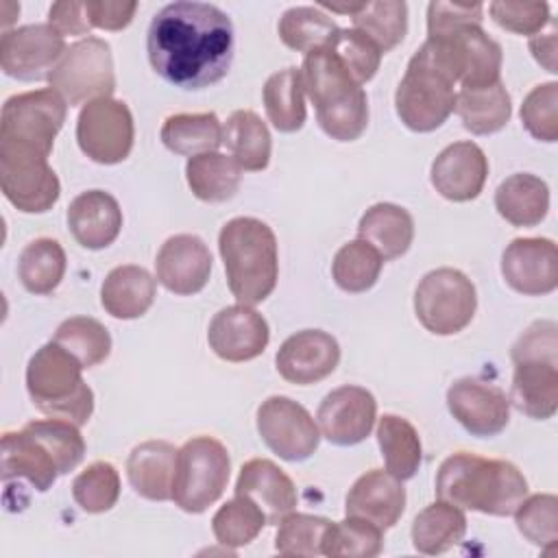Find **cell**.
Masks as SVG:
<instances>
[{"mask_svg": "<svg viewBox=\"0 0 558 558\" xmlns=\"http://www.w3.org/2000/svg\"><path fill=\"white\" fill-rule=\"evenodd\" d=\"M146 52L166 83L181 89L209 87L227 76L233 61L231 17L209 2H170L150 20Z\"/></svg>", "mask_w": 558, "mask_h": 558, "instance_id": "cell-1", "label": "cell"}, {"mask_svg": "<svg viewBox=\"0 0 558 558\" xmlns=\"http://www.w3.org/2000/svg\"><path fill=\"white\" fill-rule=\"evenodd\" d=\"M458 48L447 37H427L412 54L395 92L399 120L416 133H429L447 122L456 109L453 85L460 83Z\"/></svg>", "mask_w": 558, "mask_h": 558, "instance_id": "cell-2", "label": "cell"}, {"mask_svg": "<svg viewBox=\"0 0 558 558\" xmlns=\"http://www.w3.org/2000/svg\"><path fill=\"white\" fill-rule=\"evenodd\" d=\"M436 497L458 508L508 517L527 497V482L508 460L458 451L438 466Z\"/></svg>", "mask_w": 558, "mask_h": 558, "instance_id": "cell-3", "label": "cell"}, {"mask_svg": "<svg viewBox=\"0 0 558 558\" xmlns=\"http://www.w3.org/2000/svg\"><path fill=\"white\" fill-rule=\"evenodd\" d=\"M301 78L316 107V120L331 140L353 142L366 131V92L327 46L305 54Z\"/></svg>", "mask_w": 558, "mask_h": 558, "instance_id": "cell-4", "label": "cell"}, {"mask_svg": "<svg viewBox=\"0 0 558 558\" xmlns=\"http://www.w3.org/2000/svg\"><path fill=\"white\" fill-rule=\"evenodd\" d=\"M218 251L238 303L257 305L270 296L279 277V255L275 231L264 220L231 218L218 233Z\"/></svg>", "mask_w": 558, "mask_h": 558, "instance_id": "cell-5", "label": "cell"}, {"mask_svg": "<svg viewBox=\"0 0 558 558\" xmlns=\"http://www.w3.org/2000/svg\"><path fill=\"white\" fill-rule=\"evenodd\" d=\"M83 366L57 342L35 351L26 366V390L33 405L52 418L85 425L94 412V392L81 375Z\"/></svg>", "mask_w": 558, "mask_h": 558, "instance_id": "cell-6", "label": "cell"}, {"mask_svg": "<svg viewBox=\"0 0 558 558\" xmlns=\"http://www.w3.org/2000/svg\"><path fill=\"white\" fill-rule=\"evenodd\" d=\"M231 458L227 447L211 436L187 440L177 453L172 501L190 514L205 512L227 488Z\"/></svg>", "mask_w": 558, "mask_h": 558, "instance_id": "cell-7", "label": "cell"}, {"mask_svg": "<svg viewBox=\"0 0 558 558\" xmlns=\"http://www.w3.org/2000/svg\"><path fill=\"white\" fill-rule=\"evenodd\" d=\"M477 294L473 281L458 268L429 270L416 286L414 314L434 336H453L475 316Z\"/></svg>", "mask_w": 558, "mask_h": 558, "instance_id": "cell-8", "label": "cell"}, {"mask_svg": "<svg viewBox=\"0 0 558 558\" xmlns=\"http://www.w3.org/2000/svg\"><path fill=\"white\" fill-rule=\"evenodd\" d=\"M48 83L70 107L111 98L116 89L111 46L92 35L74 41L50 72Z\"/></svg>", "mask_w": 558, "mask_h": 558, "instance_id": "cell-9", "label": "cell"}, {"mask_svg": "<svg viewBox=\"0 0 558 558\" xmlns=\"http://www.w3.org/2000/svg\"><path fill=\"white\" fill-rule=\"evenodd\" d=\"M0 187L4 198L24 214L48 211L61 194L48 157L35 148L0 142Z\"/></svg>", "mask_w": 558, "mask_h": 558, "instance_id": "cell-10", "label": "cell"}, {"mask_svg": "<svg viewBox=\"0 0 558 558\" xmlns=\"http://www.w3.org/2000/svg\"><path fill=\"white\" fill-rule=\"evenodd\" d=\"M65 113L68 102L52 87L15 94L2 105L0 142L22 144L48 157Z\"/></svg>", "mask_w": 558, "mask_h": 558, "instance_id": "cell-11", "label": "cell"}, {"mask_svg": "<svg viewBox=\"0 0 558 558\" xmlns=\"http://www.w3.org/2000/svg\"><path fill=\"white\" fill-rule=\"evenodd\" d=\"M133 140V116L124 100L98 98L85 105L76 118L78 148L96 163L111 166L124 161Z\"/></svg>", "mask_w": 558, "mask_h": 558, "instance_id": "cell-12", "label": "cell"}, {"mask_svg": "<svg viewBox=\"0 0 558 558\" xmlns=\"http://www.w3.org/2000/svg\"><path fill=\"white\" fill-rule=\"evenodd\" d=\"M257 432L266 447L281 460H307L320 440L312 414L283 395H272L257 408Z\"/></svg>", "mask_w": 558, "mask_h": 558, "instance_id": "cell-13", "label": "cell"}, {"mask_svg": "<svg viewBox=\"0 0 558 558\" xmlns=\"http://www.w3.org/2000/svg\"><path fill=\"white\" fill-rule=\"evenodd\" d=\"M68 46L50 24H26L4 31L0 37V68L17 81L48 78Z\"/></svg>", "mask_w": 558, "mask_h": 558, "instance_id": "cell-14", "label": "cell"}, {"mask_svg": "<svg viewBox=\"0 0 558 558\" xmlns=\"http://www.w3.org/2000/svg\"><path fill=\"white\" fill-rule=\"evenodd\" d=\"M447 408L451 416L477 438H490L506 429L510 421L508 395L480 377H462L447 390Z\"/></svg>", "mask_w": 558, "mask_h": 558, "instance_id": "cell-15", "label": "cell"}, {"mask_svg": "<svg viewBox=\"0 0 558 558\" xmlns=\"http://www.w3.org/2000/svg\"><path fill=\"white\" fill-rule=\"evenodd\" d=\"M375 418V397L366 388L349 384L325 395L316 412L320 434L338 447H351L362 442L371 434Z\"/></svg>", "mask_w": 558, "mask_h": 558, "instance_id": "cell-16", "label": "cell"}, {"mask_svg": "<svg viewBox=\"0 0 558 558\" xmlns=\"http://www.w3.org/2000/svg\"><path fill=\"white\" fill-rule=\"evenodd\" d=\"M506 283L525 296H543L558 286V248L549 238H517L501 255Z\"/></svg>", "mask_w": 558, "mask_h": 558, "instance_id": "cell-17", "label": "cell"}, {"mask_svg": "<svg viewBox=\"0 0 558 558\" xmlns=\"http://www.w3.org/2000/svg\"><path fill=\"white\" fill-rule=\"evenodd\" d=\"M270 340L266 318L251 305L222 307L209 323L207 342L225 362H248L264 353Z\"/></svg>", "mask_w": 558, "mask_h": 558, "instance_id": "cell-18", "label": "cell"}, {"mask_svg": "<svg viewBox=\"0 0 558 558\" xmlns=\"http://www.w3.org/2000/svg\"><path fill=\"white\" fill-rule=\"evenodd\" d=\"M340 362L338 340L323 329H303L283 340L275 355L277 373L296 386L329 377Z\"/></svg>", "mask_w": 558, "mask_h": 558, "instance_id": "cell-19", "label": "cell"}, {"mask_svg": "<svg viewBox=\"0 0 558 558\" xmlns=\"http://www.w3.org/2000/svg\"><path fill=\"white\" fill-rule=\"evenodd\" d=\"M155 275L172 294H196L209 281L211 253L198 235L177 233L161 244L155 257Z\"/></svg>", "mask_w": 558, "mask_h": 558, "instance_id": "cell-20", "label": "cell"}, {"mask_svg": "<svg viewBox=\"0 0 558 558\" xmlns=\"http://www.w3.org/2000/svg\"><path fill=\"white\" fill-rule=\"evenodd\" d=\"M488 177V159L475 142H453L432 161L429 179L434 190L453 203L480 196Z\"/></svg>", "mask_w": 558, "mask_h": 558, "instance_id": "cell-21", "label": "cell"}, {"mask_svg": "<svg viewBox=\"0 0 558 558\" xmlns=\"http://www.w3.org/2000/svg\"><path fill=\"white\" fill-rule=\"evenodd\" d=\"M405 510V488L401 480L384 469H371L360 475L347 493L344 512L371 521L379 530L392 527Z\"/></svg>", "mask_w": 558, "mask_h": 558, "instance_id": "cell-22", "label": "cell"}, {"mask_svg": "<svg viewBox=\"0 0 558 558\" xmlns=\"http://www.w3.org/2000/svg\"><path fill=\"white\" fill-rule=\"evenodd\" d=\"M68 229L83 248H107L120 235L122 209L105 190L81 192L68 207Z\"/></svg>", "mask_w": 558, "mask_h": 558, "instance_id": "cell-23", "label": "cell"}, {"mask_svg": "<svg viewBox=\"0 0 558 558\" xmlns=\"http://www.w3.org/2000/svg\"><path fill=\"white\" fill-rule=\"evenodd\" d=\"M235 495L253 499L266 514L268 523H279L296 508L299 499L294 482L266 458H253L242 464L235 482Z\"/></svg>", "mask_w": 558, "mask_h": 558, "instance_id": "cell-24", "label": "cell"}, {"mask_svg": "<svg viewBox=\"0 0 558 558\" xmlns=\"http://www.w3.org/2000/svg\"><path fill=\"white\" fill-rule=\"evenodd\" d=\"M510 403L534 418H551L558 410V360H521L514 362Z\"/></svg>", "mask_w": 558, "mask_h": 558, "instance_id": "cell-25", "label": "cell"}, {"mask_svg": "<svg viewBox=\"0 0 558 558\" xmlns=\"http://www.w3.org/2000/svg\"><path fill=\"white\" fill-rule=\"evenodd\" d=\"M61 475L54 456L24 427L2 436V477L4 482L24 480L35 490L46 493Z\"/></svg>", "mask_w": 558, "mask_h": 558, "instance_id": "cell-26", "label": "cell"}, {"mask_svg": "<svg viewBox=\"0 0 558 558\" xmlns=\"http://www.w3.org/2000/svg\"><path fill=\"white\" fill-rule=\"evenodd\" d=\"M177 453L179 449L166 440H146L133 447L126 460V477L133 490L150 501L172 499Z\"/></svg>", "mask_w": 558, "mask_h": 558, "instance_id": "cell-27", "label": "cell"}, {"mask_svg": "<svg viewBox=\"0 0 558 558\" xmlns=\"http://www.w3.org/2000/svg\"><path fill=\"white\" fill-rule=\"evenodd\" d=\"M157 296L155 277L135 264L116 266L102 281L100 303L105 312L120 320L144 316Z\"/></svg>", "mask_w": 558, "mask_h": 558, "instance_id": "cell-28", "label": "cell"}, {"mask_svg": "<svg viewBox=\"0 0 558 558\" xmlns=\"http://www.w3.org/2000/svg\"><path fill=\"white\" fill-rule=\"evenodd\" d=\"M357 238L368 242L384 262H390L408 253L414 240V220L401 205L375 203L360 218Z\"/></svg>", "mask_w": 558, "mask_h": 558, "instance_id": "cell-29", "label": "cell"}, {"mask_svg": "<svg viewBox=\"0 0 558 558\" xmlns=\"http://www.w3.org/2000/svg\"><path fill=\"white\" fill-rule=\"evenodd\" d=\"M495 207L512 227H534L549 211V187L536 174H510L495 190Z\"/></svg>", "mask_w": 558, "mask_h": 558, "instance_id": "cell-30", "label": "cell"}, {"mask_svg": "<svg viewBox=\"0 0 558 558\" xmlns=\"http://www.w3.org/2000/svg\"><path fill=\"white\" fill-rule=\"evenodd\" d=\"M453 111L460 116L462 126L469 133L490 135L501 131L510 120V94L501 81L482 87H460Z\"/></svg>", "mask_w": 558, "mask_h": 558, "instance_id": "cell-31", "label": "cell"}, {"mask_svg": "<svg viewBox=\"0 0 558 558\" xmlns=\"http://www.w3.org/2000/svg\"><path fill=\"white\" fill-rule=\"evenodd\" d=\"M222 144L229 157L248 172L264 170L270 161V133L266 122L251 109L233 111L222 126Z\"/></svg>", "mask_w": 558, "mask_h": 558, "instance_id": "cell-32", "label": "cell"}, {"mask_svg": "<svg viewBox=\"0 0 558 558\" xmlns=\"http://www.w3.org/2000/svg\"><path fill=\"white\" fill-rule=\"evenodd\" d=\"M453 37L460 59H462V76L460 87H482L499 81L501 72V46L488 37L480 24L460 26L447 35Z\"/></svg>", "mask_w": 558, "mask_h": 558, "instance_id": "cell-33", "label": "cell"}, {"mask_svg": "<svg viewBox=\"0 0 558 558\" xmlns=\"http://www.w3.org/2000/svg\"><path fill=\"white\" fill-rule=\"evenodd\" d=\"M466 534V517L462 508L434 501L412 521V545L425 556H438L458 545Z\"/></svg>", "mask_w": 558, "mask_h": 558, "instance_id": "cell-34", "label": "cell"}, {"mask_svg": "<svg viewBox=\"0 0 558 558\" xmlns=\"http://www.w3.org/2000/svg\"><path fill=\"white\" fill-rule=\"evenodd\" d=\"M262 100L268 120L281 133H294L307 118L305 89L301 70L290 65L270 74L262 89Z\"/></svg>", "mask_w": 558, "mask_h": 558, "instance_id": "cell-35", "label": "cell"}, {"mask_svg": "<svg viewBox=\"0 0 558 558\" xmlns=\"http://www.w3.org/2000/svg\"><path fill=\"white\" fill-rule=\"evenodd\" d=\"M185 179L192 194L205 203H225L235 196L242 168L222 153H203L185 163Z\"/></svg>", "mask_w": 558, "mask_h": 558, "instance_id": "cell-36", "label": "cell"}, {"mask_svg": "<svg viewBox=\"0 0 558 558\" xmlns=\"http://www.w3.org/2000/svg\"><path fill=\"white\" fill-rule=\"evenodd\" d=\"M161 142L177 155L196 157L222 144V124L216 113H174L161 124Z\"/></svg>", "mask_w": 558, "mask_h": 558, "instance_id": "cell-37", "label": "cell"}, {"mask_svg": "<svg viewBox=\"0 0 558 558\" xmlns=\"http://www.w3.org/2000/svg\"><path fill=\"white\" fill-rule=\"evenodd\" d=\"M377 442L386 471L397 480H410L421 466V438L416 427L397 414H384L377 423Z\"/></svg>", "mask_w": 558, "mask_h": 558, "instance_id": "cell-38", "label": "cell"}, {"mask_svg": "<svg viewBox=\"0 0 558 558\" xmlns=\"http://www.w3.org/2000/svg\"><path fill=\"white\" fill-rule=\"evenodd\" d=\"M65 275V251L52 238L28 242L17 259V277L31 294H50Z\"/></svg>", "mask_w": 558, "mask_h": 558, "instance_id": "cell-39", "label": "cell"}, {"mask_svg": "<svg viewBox=\"0 0 558 558\" xmlns=\"http://www.w3.org/2000/svg\"><path fill=\"white\" fill-rule=\"evenodd\" d=\"M351 20L355 31L366 35L381 52H390L408 33V4L403 0L360 2Z\"/></svg>", "mask_w": 558, "mask_h": 558, "instance_id": "cell-40", "label": "cell"}, {"mask_svg": "<svg viewBox=\"0 0 558 558\" xmlns=\"http://www.w3.org/2000/svg\"><path fill=\"white\" fill-rule=\"evenodd\" d=\"M338 28L340 26L318 7H292L279 17L277 24L279 39L288 48L305 54L329 46Z\"/></svg>", "mask_w": 558, "mask_h": 558, "instance_id": "cell-41", "label": "cell"}, {"mask_svg": "<svg viewBox=\"0 0 558 558\" xmlns=\"http://www.w3.org/2000/svg\"><path fill=\"white\" fill-rule=\"evenodd\" d=\"M381 266L384 257L368 242L357 238L338 248L331 262V277L340 290L360 294L377 283Z\"/></svg>", "mask_w": 558, "mask_h": 558, "instance_id": "cell-42", "label": "cell"}, {"mask_svg": "<svg viewBox=\"0 0 558 558\" xmlns=\"http://www.w3.org/2000/svg\"><path fill=\"white\" fill-rule=\"evenodd\" d=\"M52 342L76 357L83 368L98 366L111 353V336L107 327L92 316H72L63 320L57 327Z\"/></svg>", "mask_w": 558, "mask_h": 558, "instance_id": "cell-43", "label": "cell"}, {"mask_svg": "<svg viewBox=\"0 0 558 558\" xmlns=\"http://www.w3.org/2000/svg\"><path fill=\"white\" fill-rule=\"evenodd\" d=\"M381 549L384 530L357 517L331 521L323 538V556L333 558H375Z\"/></svg>", "mask_w": 558, "mask_h": 558, "instance_id": "cell-44", "label": "cell"}, {"mask_svg": "<svg viewBox=\"0 0 558 558\" xmlns=\"http://www.w3.org/2000/svg\"><path fill=\"white\" fill-rule=\"evenodd\" d=\"M266 523V514L253 499L235 495L216 510L211 519V530L220 545L244 547L257 538Z\"/></svg>", "mask_w": 558, "mask_h": 558, "instance_id": "cell-45", "label": "cell"}, {"mask_svg": "<svg viewBox=\"0 0 558 558\" xmlns=\"http://www.w3.org/2000/svg\"><path fill=\"white\" fill-rule=\"evenodd\" d=\"M72 497L81 510L100 514L111 510L120 497V475L111 462L98 460L81 471L72 482Z\"/></svg>", "mask_w": 558, "mask_h": 558, "instance_id": "cell-46", "label": "cell"}, {"mask_svg": "<svg viewBox=\"0 0 558 558\" xmlns=\"http://www.w3.org/2000/svg\"><path fill=\"white\" fill-rule=\"evenodd\" d=\"M517 530L532 545L554 551L558 543V499L556 495L543 493L532 495L514 510Z\"/></svg>", "mask_w": 558, "mask_h": 558, "instance_id": "cell-47", "label": "cell"}, {"mask_svg": "<svg viewBox=\"0 0 558 558\" xmlns=\"http://www.w3.org/2000/svg\"><path fill=\"white\" fill-rule=\"evenodd\" d=\"M57 460L61 475L76 469L85 456V440L78 432V425L63 418H41L24 425Z\"/></svg>", "mask_w": 558, "mask_h": 558, "instance_id": "cell-48", "label": "cell"}, {"mask_svg": "<svg viewBox=\"0 0 558 558\" xmlns=\"http://www.w3.org/2000/svg\"><path fill=\"white\" fill-rule=\"evenodd\" d=\"M329 523L325 517L290 512L277 523L275 549L281 556H323V538Z\"/></svg>", "mask_w": 558, "mask_h": 558, "instance_id": "cell-49", "label": "cell"}, {"mask_svg": "<svg viewBox=\"0 0 558 558\" xmlns=\"http://www.w3.org/2000/svg\"><path fill=\"white\" fill-rule=\"evenodd\" d=\"M327 48L344 63V68L360 85L368 83L377 74L384 54L366 35L355 28H338Z\"/></svg>", "mask_w": 558, "mask_h": 558, "instance_id": "cell-50", "label": "cell"}, {"mask_svg": "<svg viewBox=\"0 0 558 558\" xmlns=\"http://www.w3.org/2000/svg\"><path fill=\"white\" fill-rule=\"evenodd\" d=\"M521 122L538 142L558 140V83L536 85L521 105Z\"/></svg>", "mask_w": 558, "mask_h": 558, "instance_id": "cell-51", "label": "cell"}, {"mask_svg": "<svg viewBox=\"0 0 558 558\" xmlns=\"http://www.w3.org/2000/svg\"><path fill=\"white\" fill-rule=\"evenodd\" d=\"M490 17L501 28L517 35H536L549 24V4L547 2H506L497 0L488 4Z\"/></svg>", "mask_w": 558, "mask_h": 558, "instance_id": "cell-52", "label": "cell"}, {"mask_svg": "<svg viewBox=\"0 0 558 558\" xmlns=\"http://www.w3.org/2000/svg\"><path fill=\"white\" fill-rule=\"evenodd\" d=\"M512 362L521 360H558V325L554 320L532 323L510 351Z\"/></svg>", "mask_w": 558, "mask_h": 558, "instance_id": "cell-53", "label": "cell"}, {"mask_svg": "<svg viewBox=\"0 0 558 558\" xmlns=\"http://www.w3.org/2000/svg\"><path fill=\"white\" fill-rule=\"evenodd\" d=\"M484 7L475 4H458V2H429L427 4V37L447 35L460 26L480 24L482 26Z\"/></svg>", "mask_w": 558, "mask_h": 558, "instance_id": "cell-54", "label": "cell"}, {"mask_svg": "<svg viewBox=\"0 0 558 558\" xmlns=\"http://www.w3.org/2000/svg\"><path fill=\"white\" fill-rule=\"evenodd\" d=\"M85 11L92 28L122 31L131 24L137 2H113V0H85Z\"/></svg>", "mask_w": 558, "mask_h": 558, "instance_id": "cell-55", "label": "cell"}, {"mask_svg": "<svg viewBox=\"0 0 558 558\" xmlns=\"http://www.w3.org/2000/svg\"><path fill=\"white\" fill-rule=\"evenodd\" d=\"M48 24L59 35H87L92 31L85 2H74V0L54 2L48 11Z\"/></svg>", "mask_w": 558, "mask_h": 558, "instance_id": "cell-56", "label": "cell"}, {"mask_svg": "<svg viewBox=\"0 0 558 558\" xmlns=\"http://www.w3.org/2000/svg\"><path fill=\"white\" fill-rule=\"evenodd\" d=\"M530 50L534 59L551 74H556V24L549 20V31L547 33H536L530 37Z\"/></svg>", "mask_w": 558, "mask_h": 558, "instance_id": "cell-57", "label": "cell"}]
</instances>
